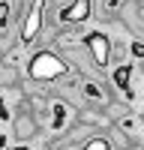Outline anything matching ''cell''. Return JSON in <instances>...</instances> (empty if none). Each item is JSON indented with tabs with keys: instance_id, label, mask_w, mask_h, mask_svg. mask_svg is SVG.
Returning <instances> with one entry per match:
<instances>
[{
	"instance_id": "6da1fadb",
	"label": "cell",
	"mask_w": 144,
	"mask_h": 150,
	"mask_svg": "<svg viewBox=\"0 0 144 150\" xmlns=\"http://www.w3.org/2000/svg\"><path fill=\"white\" fill-rule=\"evenodd\" d=\"M66 69H69V63L63 57H57L54 51H39L30 60L27 75L33 81H54V78H60V75H66Z\"/></svg>"
},
{
	"instance_id": "7a4b0ae2",
	"label": "cell",
	"mask_w": 144,
	"mask_h": 150,
	"mask_svg": "<svg viewBox=\"0 0 144 150\" xmlns=\"http://www.w3.org/2000/svg\"><path fill=\"white\" fill-rule=\"evenodd\" d=\"M42 12H45V0H33V6H30L27 15H24V24H21V42L24 45L39 36V30H42Z\"/></svg>"
},
{
	"instance_id": "3957f363",
	"label": "cell",
	"mask_w": 144,
	"mask_h": 150,
	"mask_svg": "<svg viewBox=\"0 0 144 150\" xmlns=\"http://www.w3.org/2000/svg\"><path fill=\"white\" fill-rule=\"evenodd\" d=\"M87 54L96 66H108V57H111V39H108L105 33H90L87 36Z\"/></svg>"
},
{
	"instance_id": "277c9868",
	"label": "cell",
	"mask_w": 144,
	"mask_h": 150,
	"mask_svg": "<svg viewBox=\"0 0 144 150\" xmlns=\"http://www.w3.org/2000/svg\"><path fill=\"white\" fill-rule=\"evenodd\" d=\"M90 15V0H72V3L63 9V21H69V24H81L84 18Z\"/></svg>"
},
{
	"instance_id": "5b68a950",
	"label": "cell",
	"mask_w": 144,
	"mask_h": 150,
	"mask_svg": "<svg viewBox=\"0 0 144 150\" xmlns=\"http://www.w3.org/2000/svg\"><path fill=\"white\" fill-rule=\"evenodd\" d=\"M36 132H39V123H36V117L30 114V111H24V114H18V117H15V135H18L21 141L33 138Z\"/></svg>"
},
{
	"instance_id": "8992f818",
	"label": "cell",
	"mask_w": 144,
	"mask_h": 150,
	"mask_svg": "<svg viewBox=\"0 0 144 150\" xmlns=\"http://www.w3.org/2000/svg\"><path fill=\"white\" fill-rule=\"evenodd\" d=\"M114 84H117V87H129V66L114 69Z\"/></svg>"
},
{
	"instance_id": "52a82bcc",
	"label": "cell",
	"mask_w": 144,
	"mask_h": 150,
	"mask_svg": "<svg viewBox=\"0 0 144 150\" xmlns=\"http://www.w3.org/2000/svg\"><path fill=\"white\" fill-rule=\"evenodd\" d=\"M132 54H135V57H144V42H135V45H132Z\"/></svg>"
}]
</instances>
